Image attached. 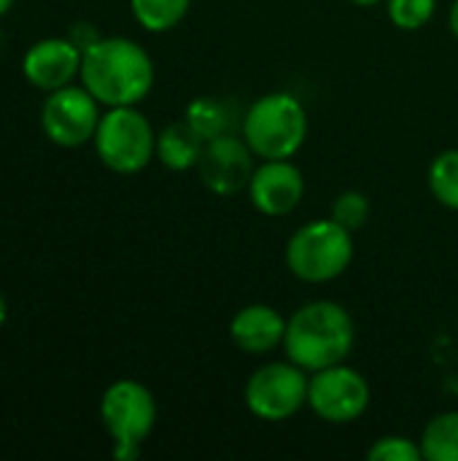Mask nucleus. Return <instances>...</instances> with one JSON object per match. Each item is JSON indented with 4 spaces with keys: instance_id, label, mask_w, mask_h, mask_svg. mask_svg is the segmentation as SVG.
<instances>
[{
    "instance_id": "1",
    "label": "nucleus",
    "mask_w": 458,
    "mask_h": 461,
    "mask_svg": "<svg viewBox=\"0 0 458 461\" xmlns=\"http://www.w3.org/2000/svg\"><path fill=\"white\" fill-rule=\"evenodd\" d=\"M154 59L132 38L103 35L81 54L78 84L86 86L103 108L140 105L154 89Z\"/></svg>"
},
{
    "instance_id": "2",
    "label": "nucleus",
    "mask_w": 458,
    "mask_h": 461,
    "mask_svg": "<svg viewBox=\"0 0 458 461\" xmlns=\"http://www.w3.org/2000/svg\"><path fill=\"white\" fill-rule=\"evenodd\" d=\"M356 343L354 316L335 300H313L286 319L283 354L308 373L340 365Z\"/></svg>"
},
{
    "instance_id": "3",
    "label": "nucleus",
    "mask_w": 458,
    "mask_h": 461,
    "mask_svg": "<svg viewBox=\"0 0 458 461\" xmlns=\"http://www.w3.org/2000/svg\"><path fill=\"white\" fill-rule=\"evenodd\" d=\"M308 111L292 92L256 97L240 119V135L256 159H292L308 140Z\"/></svg>"
},
{
    "instance_id": "4",
    "label": "nucleus",
    "mask_w": 458,
    "mask_h": 461,
    "mask_svg": "<svg viewBox=\"0 0 458 461\" xmlns=\"http://www.w3.org/2000/svg\"><path fill=\"white\" fill-rule=\"evenodd\" d=\"M283 259L297 281L329 284L354 262V232L335 219H313L292 232Z\"/></svg>"
},
{
    "instance_id": "5",
    "label": "nucleus",
    "mask_w": 458,
    "mask_h": 461,
    "mask_svg": "<svg viewBox=\"0 0 458 461\" xmlns=\"http://www.w3.org/2000/svg\"><path fill=\"white\" fill-rule=\"evenodd\" d=\"M92 146L100 162L119 176H135L157 159V132L138 105L105 108Z\"/></svg>"
},
{
    "instance_id": "6",
    "label": "nucleus",
    "mask_w": 458,
    "mask_h": 461,
    "mask_svg": "<svg viewBox=\"0 0 458 461\" xmlns=\"http://www.w3.org/2000/svg\"><path fill=\"white\" fill-rule=\"evenodd\" d=\"M310 373L292 359H275L256 367L243 389L246 408L265 424H281L294 419L308 405Z\"/></svg>"
},
{
    "instance_id": "7",
    "label": "nucleus",
    "mask_w": 458,
    "mask_h": 461,
    "mask_svg": "<svg viewBox=\"0 0 458 461\" xmlns=\"http://www.w3.org/2000/svg\"><path fill=\"white\" fill-rule=\"evenodd\" d=\"M370 400H373L370 381L346 362L310 373L308 408L327 424L359 421L367 413Z\"/></svg>"
},
{
    "instance_id": "8",
    "label": "nucleus",
    "mask_w": 458,
    "mask_h": 461,
    "mask_svg": "<svg viewBox=\"0 0 458 461\" xmlns=\"http://www.w3.org/2000/svg\"><path fill=\"white\" fill-rule=\"evenodd\" d=\"M103 105L81 84H67L62 89L46 92L40 105L43 135L62 149H78L94 140Z\"/></svg>"
},
{
    "instance_id": "9",
    "label": "nucleus",
    "mask_w": 458,
    "mask_h": 461,
    "mask_svg": "<svg viewBox=\"0 0 458 461\" xmlns=\"http://www.w3.org/2000/svg\"><path fill=\"white\" fill-rule=\"evenodd\" d=\"M100 421L113 443L143 446L157 427V400L146 384L119 378L100 397Z\"/></svg>"
},
{
    "instance_id": "10",
    "label": "nucleus",
    "mask_w": 458,
    "mask_h": 461,
    "mask_svg": "<svg viewBox=\"0 0 458 461\" xmlns=\"http://www.w3.org/2000/svg\"><path fill=\"white\" fill-rule=\"evenodd\" d=\"M194 170L208 192L219 197H232L248 189V181L256 170V154L248 149L240 132H229L205 140Z\"/></svg>"
},
{
    "instance_id": "11",
    "label": "nucleus",
    "mask_w": 458,
    "mask_h": 461,
    "mask_svg": "<svg viewBox=\"0 0 458 461\" xmlns=\"http://www.w3.org/2000/svg\"><path fill=\"white\" fill-rule=\"evenodd\" d=\"M246 192L254 211L270 219H281L300 208L305 197V176L292 159H262Z\"/></svg>"
},
{
    "instance_id": "12",
    "label": "nucleus",
    "mask_w": 458,
    "mask_h": 461,
    "mask_svg": "<svg viewBox=\"0 0 458 461\" xmlns=\"http://www.w3.org/2000/svg\"><path fill=\"white\" fill-rule=\"evenodd\" d=\"M81 49L67 35L35 41L22 57V76L40 92H54L73 84L81 73Z\"/></svg>"
},
{
    "instance_id": "13",
    "label": "nucleus",
    "mask_w": 458,
    "mask_h": 461,
    "mask_svg": "<svg viewBox=\"0 0 458 461\" xmlns=\"http://www.w3.org/2000/svg\"><path fill=\"white\" fill-rule=\"evenodd\" d=\"M286 338V319L278 308L267 303H251L243 305L229 319V340L235 348H240L248 357H265L278 348H283Z\"/></svg>"
},
{
    "instance_id": "14",
    "label": "nucleus",
    "mask_w": 458,
    "mask_h": 461,
    "mask_svg": "<svg viewBox=\"0 0 458 461\" xmlns=\"http://www.w3.org/2000/svg\"><path fill=\"white\" fill-rule=\"evenodd\" d=\"M205 140L186 124L173 122L157 132V162L173 173H186L197 167Z\"/></svg>"
},
{
    "instance_id": "15",
    "label": "nucleus",
    "mask_w": 458,
    "mask_h": 461,
    "mask_svg": "<svg viewBox=\"0 0 458 461\" xmlns=\"http://www.w3.org/2000/svg\"><path fill=\"white\" fill-rule=\"evenodd\" d=\"M240 119L243 116L224 97H194L184 111V122L202 140H213V138H221L229 132H240Z\"/></svg>"
},
{
    "instance_id": "16",
    "label": "nucleus",
    "mask_w": 458,
    "mask_h": 461,
    "mask_svg": "<svg viewBox=\"0 0 458 461\" xmlns=\"http://www.w3.org/2000/svg\"><path fill=\"white\" fill-rule=\"evenodd\" d=\"M424 461H458V411H445L435 416L421 438Z\"/></svg>"
},
{
    "instance_id": "17",
    "label": "nucleus",
    "mask_w": 458,
    "mask_h": 461,
    "mask_svg": "<svg viewBox=\"0 0 458 461\" xmlns=\"http://www.w3.org/2000/svg\"><path fill=\"white\" fill-rule=\"evenodd\" d=\"M192 0H130V11L135 22L148 32L175 30L189 14Z\"/></svg>"
},
{
    "instance_id": "18",
    "label": "nucleus",
    "mask_w": 458,
    "mask_h": 461,
    "mask_svg": "<svg viewBox=\"0 0 458 461\" xmlns=\"http://www.w3.org/2000/svg\"><path fill=\"white\" fill-rule=\"evenodd\" d=\"M427 181L435 200L458 213V149H445L432 159Z\"/></svg>"
},
{
    "instance_id": "19",
    "label": "nucleus",
    "mask_w": 458,
    "mask_h": 461,
    "mask_svg": "<svg viewBox=\"0 0 458 461\" xmlns=\"http://www.w3.org/2000/svg\"><path fill=\"white\" fill-rule=\"evenodd\" d=\"M437 0H386V14L397 30L413 32L432 22Z\"/></svg>"
},
{
    "instance_id": "20",
    "label": "nucleus",
    "mask_w": 458,
    "mask_h": 461,
    "mask_svg": "<svg viewBox=\"0 0 458 461\" xmlns=\"http://www.w3.org/2000/svg\"><path fill=\"white\" fill-rule=\"evenodd\" d=\"M373 213V205H370V197L364 192H356V189H348V192H340L332 203V213L329 219H335L340 227H346L348 232H356L367 224Z\"/></svg>"
},
{
    "instance_id": "21",
    "label": "nucleus",
    "mask_w": 458,
    "mask_h": 461,
    "mask_svg": "<svg viewBox=\"0 0 458 461\" xmlns=\"http://www.w3.org/2000/svg\"><path fill=\"white\" fill-rule=\"evenodd\" d=\"M370 461H424L421 443L405 435H383L367 448Z\"/></svg>"
},
{
    "instance_id": "22",
    "label": "nucleus",
    "mask_w": 458,
    "mask_h": 461,
    "mask_svg": "<svg viewBox=\"0 0 458 461\" xmlns=\"http://www.w3.org/2000/svg\"><path fill=\"white\" fill-rule=\"evenodd\" d=\"M67 38H70L81 51H86V49H89L92 43H97L103 35H100V30H97L92 22H76V24H70Z\"/></svg>"
},
{
    "instance_id": "23",
    "label": "nucleus",
    "mask_w": 458,
    "mask_h": 461,
    "mask_svg": "<svg viewBox=\"0 0 458 461\" xmlns=\"http://www.w3.org/2000/svg\"><path fill=\"white\" fill-rule=\"evenodd\" d=\"M140 448L143 446H135V443H113V456L119 461H132L140 456Z\"/></svg>"
},
{
    "instance_id": "24",
    "label": "nucleus",
    "mask_w": 458,
    "mask_h": 461,
    "mask_svg": "<svg viewBox=\"0 0 458 461\" xmlns=\"http://www.w3.org/2000/svg\"><path fill=\"white\" fill-rule=\"evenodd\" d=\"M448 24H451V32H454V38L458 41V0L451 3V11H448Z\"/></svg>"
},
{
    "instance_id": "25",
    "label": "nucleus",
    "mask_w": 458,
    "mask_h": 461,
    "mask_svg": "<svg viewBox=\"0 0 458 461\" xmlns=\"http://www.w3.org/2000/svg\"><path fill=\"white\" fill-rule=\"evenodd\" d=\"M5 321H8V303H5V297L0 292V330L5 327Z\"/></svg>"
},
{
    "instance_id": "26",
    "label": "nucleus",
    "mask_w": 458,
    "mask_h": 461,
    "mask_svg": "<svg viewBox=\"0 0 458 461\" xmlns=\"http://www.w3.org/2000/svg\"><path fill=\"white\" fill-rule=\"evenodd\" d=\"M13 3H16V0H0V19L13 8Z\"/></svg>"
},
{
    "instance_id": "27",
    "label": "nucleus",
    "mask_w": 458,
    "mask_h": 461,
    "mask_svg": "<svg viewBox=\"0 0 458 461\" xmlns=\"http://www.w3.org/2000/svg\"><path fill=\"white\" fill-rule=\"evenodd\" d=\"M354 5H362V8H370V5H378V3H383V0H351Z\"/></svg>"
},
{
    "instance_id": "28",
    "label": "nucleus",
    "mask_w": 458,
    "mask_h": 461,
    "mask_svg": "<svg viewBox=\"0 0 458 461\" xmlns=\"http://www.w3.org/2000/svg\"><path fill=\"white\" fill-rule=\"evenodd\" d=\"M0 46H3V32H0Z\"/></svg>"
}]
</instances>
